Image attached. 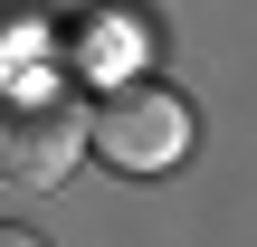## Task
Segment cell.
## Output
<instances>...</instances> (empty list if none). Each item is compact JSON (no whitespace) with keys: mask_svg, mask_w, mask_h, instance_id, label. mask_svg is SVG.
Listing matches in <instances>:
<instances>
[{"mask_svg":"<svg viewBox=\"0 0 257 247\" xmlns=\"http://www.w3.org/2000/svg\"><path fill=\"white\" fill-rule=\"evenodd\" d=\"M76 152H95V114L76 105V86H57V76L0 86V181L10 190H57L76 171Z\"/></svg>","mask_w":257,"mask_h":247,"instance_id":"1","label":"cell"},{"mask_svg":"<svg viewBox=\"0 0 257 247\" xmlns=\"http://www.w3.org/2000/svg\"><path fill=\"white\" fill-rule=\"evenodd\" d=\"M95 152L114 162V171H172L181 152H191V105L172 95V86H114L105 105H95Z\"/></svg>","mask_w":257,"mask_h":247,"instance_id":"2","label":"cell"},{"mask_svg":"<svg viewBox=\"0 0 257 247\" xmlns=\"http://www.w3.org/2000/svg\"><path fill=\"white\" fill-rule=\"evenodd\" d=\"M0 247H48V238H38V228H10V219H0Z\"/></svg>","mask_w":257,"mask_h":247,"instance_id":"3","label":"cell"}]
</instances>
